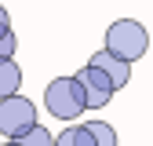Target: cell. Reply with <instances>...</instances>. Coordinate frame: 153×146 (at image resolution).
Returning a JSON list of instances; mask_svg holds the SVG:
<instances>
[{"label": "cell", "instance_id": "cell-12", "mask_svg": "<svg viewBox=\"0 0 153 146\" xmlns=\"http://www.w3.org/2000/svg\"><path fill=\"white\" fill-rule=\"evenodd\" d=\"M4 146H22V142H18V139H7V142H4Z\"/></svg>", "mask_w": 153, "mask_h": 146}, {"label": "cell", "instance_id": "cell-1", "mask_svg": "<svg viewBox=\"0 0 153 146\" xmlns=\"http://www.w3.org/2000/svg\"><path fill=\"white\" fill-rule=\"evenodd\" d=\"M106 51L117 55V59H124L128 66L139 62L142 55L149 51V33L142 22H135V18H117L109 29H106Z\"/></svg>", "mask_w": 153, "mask_h": 146}, {"label": "cell", "instance_id": "cell-11", "mask_svg": "<svg viewBox=\"0 0 153 146\" xmlns=\"http://www.w3.org/2000/svg\"><path fill=\"white\" fill-rule=\"evenodd\" d=\"M0 29H11V18H7V11H4V4H0Z\"/></svg>", "mask_w": 153, "mask_h": 146}, {"label": "cell", "instance_id": "cell-6", "mask_svg": "<svg viewBox=\"0 0 153 146\" xmlns=\"http://www.w3.org/2000/svg\"><path fill=\"white\" fill-rule=\"evenodd\" d=\"M18 88H22V69H18V62H0V102L18 95Z\"/></svg>", "mask_w": 153, "mask_h": 146}, {"label": "cell", "instance_id": "cell-8", "mask_svg": "<svg viewBox=\"0 0 153 146\" xmlns=\"http://www.w3.org/2000/svg\"><path fill=\"white\" fill-rule=\"evenodd\" d=\"M91 135H95V146H117V132L106 124V121H88Z\"/></svg>", "mask_w": 153, "mask_h": 146}, {"label": "cell", "instance_id": "cell-7", "mask_svg": "<svg viewBox=\"0 0 153 146\" xmlns=\"http://www.w3.org/2000/svg\"><path fill=\"white\" fill-rule=\"evenodd\" d=\"M55 146H95V135L88 124H76V128H66V132L55 139Z\"/></svg>", "mask_w": 153, "mask_h": 146}, {"label": "cell", "instance_id": "cell-10", "mask_svg": "<svg viewBox=\"0 0 153 146\" xmlns=\"http://www.w3.org/2000/svg\"><path fill=\"white\" fill-rule=\"evenodd\" d=\"M15 48H18V36L7 33L4 40H0V62H11V59H15Z\"/></svg>", "mask_w": 153, "mask_h": 146}, {"label": "cell", "instance_id": "cell-5", "mask_svg": "<svg viewBox=\"0 0 153 146\" xmlns=\"http://www.w3.org/2000/svg\"><path fill=\"white\" fill-rule=\"evenodd\" d=\"M88 66H95V69H102L106 77L113 80V88H117V91H120V88H124V84L131 80V66H128L124 59H117V55H109L106 48H102V51H95L91 59H88Z\"/></svg>", "mask_w": 153, "mask_h": 146}, {"label": "cell", "instance_id": "cell-4", "mask_svg": "<svg viewBox=\"0 0 153 146\" xmlns=\"http://www.w3.org/2000/svg\"><path fill=\"white\" fill-rule=\"evenodd\" d=\"M76 80L84 84V95H88V110H102V106H109V99H113V80L106 77L102 69H95V66H84L80 73H73Z\"/></svg>", "mask_w": 153, "mask_h": 146}, {"label": "cell", "instance_id": "cell-2", "mask_svg": "<svg viewBox=\"0 0 153 146\" xmlns=\"http://www.w3.org/2000/svg\"><path fill=\"white\" fill-rule=\"evenodd\" d=\"M44 110L59 121H76L88 110V95H84V84L76 77H55L44 91Z\"/></svg>", "mask_w": 153, "mask_h": 146}, {"label": "cell", "instance_id": "cell-9", "mask_svg": "<svg viewBox=\"0 0 153 146\" xmlns=\"http://www.w3.org/2000/svg\"><path fill=\"white\" fill-rule=\"evenodd\" d=\"M18 142H22V146H55V135L40 124V128H33V132H29L26 139H18Z\"/></svg>", "mask_w": 153, "mask_h": 146}, {"label": "cell", "instance_id": "cell-3", "mask_svg": "<svg viewBox=\"0 0 153 146\" xmlns=\"http://www.w3.org/2000/svg\"><path fill=\"white\" fill-rule=\"evenodd\" d=\"M36 124V106L26 95H11L0 102V135L4 139H26Z\"/></svg>", "mask_w": 153, "mask_h": 146}]
</instances>
